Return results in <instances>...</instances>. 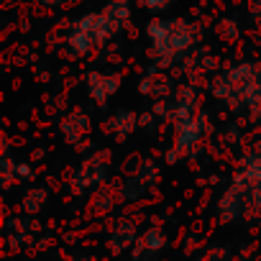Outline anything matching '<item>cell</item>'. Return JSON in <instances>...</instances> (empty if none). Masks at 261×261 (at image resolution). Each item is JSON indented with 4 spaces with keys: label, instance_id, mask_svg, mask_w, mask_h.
<instances>
[{
    "label": "cell",
    "instance_id": "obj_3",
    "mask_svg": "<svg viewBox=\"0 0 261 261\" xmlns=\"http://www.w3.org/2000/svg\"><path fill=\"white\" fill-rule=\"evenodd\" d=\"M41 3H46V6H57V3H62V0H41Z\"/></svg>",
    "mask_w": 261,
    "mask_h": 261
},
{
    "label": "cell",
    "instance_id": "obj_1",
    "mask_svg": "<svg viewBox=\"0 0 261 261\" xmlns=\"http://www.w3.org/2000/svg\"><path fill=\"white\" fill-rule=\"evenodd\" d=\"M149 36L159 54L174 57L185 51L187 46H192V41L197 39V31L185 18H172V21H154L149 26Z\"/></svg>",
    "mask_w": 261,
    "mask_h": 261
},
{
    "label": "cell",
    "instance_id": "obj_2",
    "mask_svg": "<svg viewBox=\"0 0 261 261\" xmlns=\"http://www.w3.org/2000/svg\"><path fill=\"white\" fill-rule=\"evenodd\" d=\"M139 3L149 11H167L172 6V0H139Z\"/></svg>",
    "mask_w": 261,
    "mask_h": 261
}]
</instances>
